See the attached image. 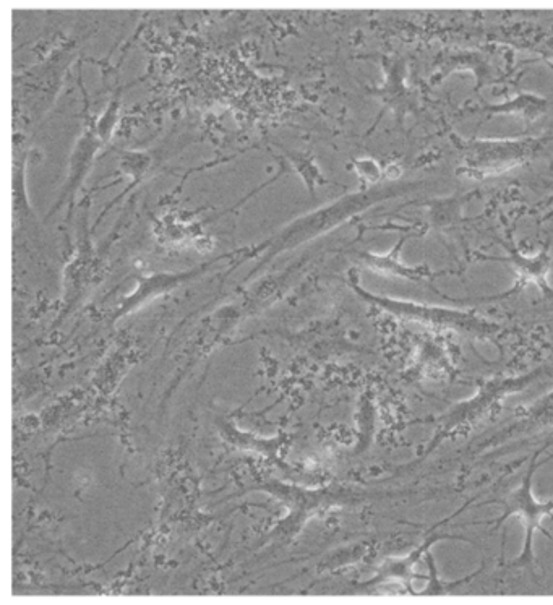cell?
<instances>
[{"instance_id":"1","label":"cell","mask_w":553,"mask_h":605,"mask_svg":"<svg viewBox=\"0 0 553 605\" xmlns=\"http://www.w3.org/2000/svg\"><path fill=\"white\" fill-rule=\"evenodd\" d=\"M532 472H534V466H532L531 472H529L528 479L524 481L523 487L519 490L515 497H511L510 507L506 510V515L503 516L502 520L505 521L511 513H519L523 515L524 521H526V529H528V542H526V549H524L523 560L528 558L531 554V541L532 533L537 528V524L542 520V516L550 515L553 511V502L547 503V505H539L536 500L529 494V479H531ZM498 521V523H500Z\"/></svg>"}]
</instances>
